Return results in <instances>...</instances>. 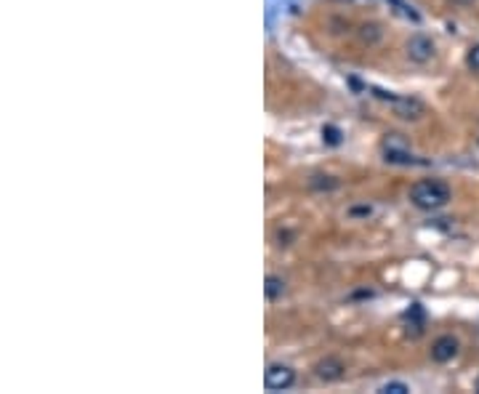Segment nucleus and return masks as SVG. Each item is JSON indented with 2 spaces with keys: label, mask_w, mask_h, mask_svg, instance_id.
Masks as SVG:
<instances>
[{
  "label": "nucleus",
  "mask_w": 479,
  "mask_h": 394,
  "mask_svg": "<svg viewBox=\"0 0 479 394\" xmlns=\"http://www.w3.org/2000/svg\"><path fill=\"white\" fill-rule=\"evenodd\" d=\"M296 383V371L285 365V362H272V365H266V371H263V386L266 389H272V392H285Z\"/></svg>",
  "instance_id": "f03ea898"
},
{
  "label": "nucleus",
  "mask_w": 479,
  "mask_h": 394,
  "mask_svg": "<svg viewBox=\"0 0 479 394\" xmlns=\"http://www.w3.org/2000/svg\"><path fill=\"white\" fill-rule=\"evenodd\" d=\"M466 64L471 70H479V46H471L466 54Z\"/></svg>",
  "instance_id": "f8f14e48"
},
{
  "label": "nucleus",
  "mask_w": 479,
  "mask_h": 394,
  "mask_svg": "<svg viewBox=\"0 0 479 394\" xmlns=\"http://www.w3.org/2000/svg\"><path fill=\"white\" fill-rule=\"evenodd\" d=\"M458 349H461V344H458V338L455 335H440L434 344H431V359L434 362H450V359L458 355Z\"/></svg>",
  "instance_id": "0eeeda50"
},
{
  "label": "nucleus",
  "mask_w": 479,
  "mask_h": 394,
  "mask_svg": "<svg viewBox=\"0 0 479 394\" xmlns=\"http://www.w3.org/2000/svg\"><path fill=\"white\" fill-rule=\"evenodd\" d=\"M344 373H347V365H344V359H338V357H325L314 365V376L325 383L344 378Z\"/></svg>",
  "instance_id": "423d86ee"
},
{
  "label": "nucleus",
  "mask_w": 479,
  "mask_h": 394,
  "mask_svg": "<svg viewBox=\"0 0 479 394\" xmlns=\"http://www.w3.org/2000/svg\"><path fill=\"white\" fill-rule=\"evenodd\" d=\"M378 394H410V386L405 381H389L378 386Z\"/></svg>",
  "instance_id": "9d476101"
},
{
  "label": "nucleus",
  "mask_w": 479,
  "mask_h": 394,
  "mask_svg": "<svg viewBox=\"0 0 479 394\" xmlns=\"http://www.w3.org/2000/svg\"><path fill=\"white\" fill-rule=\"evenodd\" d=\"M383 152H386V160H392V163H413V157H410V144L407 139H402V133H392V136H386L381 142Z\"/></svg>",
  "instance_id": "39448f33"
},
{
  "label": "nucleus",
  "mask_w": 479,
  "mask_h": 394,
  "mask_svg": "<svg viewBox=\"0 0 479 394\" xmlns=\"http://www.w3.org/2000/svg\"><path fill=\"white\" fill-rule=\"evenodd\" d=\"M477 392H479V378H477Z\"/></svg>",
  "instance_id": "ddd939ff"
},
{
  "label": "nucleus",
  "mask_w": 479,
  "mask_h": 394,
  "mask_svg": "<svg viewBox=\"0 0 479 394\" xmlns=\"http://www.w3.org/2000/svg\"><path fill=\"white\" fill-rule=\"evenodd\" d=\"M309 187L311 190H335L338 179H333V176H311Z\"/></svg>",
  "instance_id": "1a4fd4ad"
},
{
  "label": "nucleus",
  "mask_w": 479,
  "mask_h": 394,
  "mask_svg": "<svg viewBox=\"0 0 479 394\" xmlns=\"http://www.w3.org/2000/svg\"><path fill=\"white\" fill-rule=\"evenodd\" d=\"M263 293H266V299L269 301H277L282 293H285V280L277 275H269L263 280Z\"/></svg>",
  "instance_id": "6e6552de"
},
{
  "label": "nucleus",
  "mask_w": 479,
  "mask_h": 394,
  "mask_svg": "<svg viewBox=\"0 0 479 394\" xmlns=\"http://www.w3.org/2000/svg\"><path fill=\"white\" fill-rule=\"evenodd\" d=\"M405 54L410 61L416 64H426V61L434 59V40L426 35H413L405 43Z\"/></svg>",
  "instance_id": "20e7f679"
},
{
  "label": "nucleus",
  "mask_w": 479,
  "mask_h": 394,
  "mask_svg": "<svg viewBox=\"0 0 479 394\" xmlns=\"http://www.w3.org/2000/svg\"><path fill=\"white\" fill-rule=\"evenodd\" d=\"M450 197H453L450 187L440 179H423L410 187V203L421 211H440L450 203Z\"/></svg>",
  "instance_id": "f257e3e1"
},
{
  "label": "nucleus",
  "mask_w": 479,
  "mask_h": 394,
  "mask_svg": "<svg viewBox=\"0 0 479 394\" xmlns=\"http://www.w3.org/2000/svg\"><path fill=\"white\" fill-rule=\"evenodd\" d=\"M375 96H381V99H389V104L394 109V115H399L402 120H418L426 107H423V101L418 99H413V96H386L383 91H375Z\"/></svg>",
  "instance_id": "7ed1b4c3"
},
{
  "label": "nucleus",
  "mask_w": 479,
  "mask_h": 394,
  "mask_svg": "<svg viewBox=\"0 0 479 394\" xmlns=\"http://www.w3.org/2000/svg\"><path fill=\"white\" fill-rule=\"evenodd\" d=\"M323 139L335 147V144H341V131H338L335 125H325V128H323Z\"/></svg>",
  "instance_id": "9b49d317"
}]
</instances>
